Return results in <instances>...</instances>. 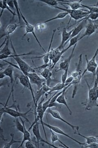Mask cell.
<instances>
[{
    "instance_id": "6da1fadb",
    "label": "cell",
    "mask_w": 98,
    "mask_h": 148,
    "mask_svg": "<svg viewBox=\"0 0 98 148\" xmlns=\"http://www.w3.org/2000/svg\"><path fill=\"white\" fill-rule=\"evenodd\" d=\"M88 88V98L85 102L81 103L85 107L86 110H90L93 108L98 107V77H97L95 80L94 86L91 88L86 81Z\"/></svg>"
},
{
    "instance_id": "7a4b0ae2",
    "label": "cell",
    "mask_w": 98,
    "mask_h": 148,
    "mask_svg": "<svg viewBox=\"0 0 98 148\" xmlns=\"http://www.w3.org/2000/svg\"><path fill=\"white\" fill-rule=\"evenodd\" d=\"M34 116L35 121L34 123L32 124H31L30 127L29 128L28 130L30 131V130L32 128V132L33 133L36 139L37 144L38 148L39 147L40 142H43V143H45L47 145L49 146L52 147L54 148H59L58 147H56L52 144H50L48 142H47L46 140H44L42 138L41 135L39 127V123L38 121L39 119L37 116L36 111L34 110Z\"/></svg>"
},
{
    "instance_id": "3957f363",
    "label": "cell",
    "mask_w": 98,
    "mask_h": 148,
    "mask_svg": "<svg viewBox=\"0 0 98 148\" xmlns=\"http://www.w3.org/2000/svg\"><path fill=\"white\" fill-rule=\"evenodd\" d=\"M54 8L58 9L60 10L63 11L65 12H67L68 14H69L70 16V19L68 23L67 27L68 26L70 22L71 18L74 19L76 22L77 20H79V19H82L83 18H85L88 14H89L91 12L89 11L85 10H73L69 8H62L59 7H54Z\"/></svg>"
},
{
    "instance_id": "277c9868",
    "label": "cell",
    "mask_w": 98,
    "mask_h": 148,
    "mask_svg": "<svg viewBox=\"0 0 98 148\" xmlns=\"http://www.w3.org/2000/svg\"><path fill=\"white\" fill-rule=\"evenodd\" d=\"M77 44L75 45L73 48L72 51L71 53L70 54L69 57H68L67 58L65 59L64 61H62L59 64V69L57 70L56 71L59 72L60 71H64L65 72L64 74L62 75V83H65L66 80L68 78V73L69 69L70 64L71 61L72 59L74 53V51H75L76 47Z\"/></svg>"
},
{
    "instance_id": "5b68a950",
    "label": "cell",
    "mask_w": 98,
    "mask_h": 148,
    "mask_svg": "<svg viewBox=\"0 0 98 148\" xmlns=\"http://www.w3.org/2000/svg\"><path fill=\"white\" fill-rule=\"evenodd\" d=\"M10 107H7V106L5 107V106H3V108H1V111H2L4 113L7 114L15 118L20 117L23 118V119H26V121L29 122L30 124H31L30 122L28 119V117L30 116L29 115H28V114L32 110V108H31L30 110L25 112H21L20 111L17 110H16H16H14L11 109Z\"/></svg>"
},
{
    "instance_id": "8992f818",
    "label": "cell",
    "mask_w": 98,
    "mask_h": 148,
    "mask_svg": "<svg viewBox=\"0 0 98 148\" xmlns=\"http://www.w3.org/2000/svg\"><path fill=\"white\" fill-rule=\"evenodd\" d=\"M1 72H2L4 74H5L7 77H9V79H10V84H11V90L10 93H9L8 97L6 103L5 105H3L2 103H1V104L3 106L6 107V106H7V103H8L9 101L11 95H12V99H13L14 102L15 101H14V87L15 80H14V79L13 67L11 66V65H9L4 71Z\"/></svg>"
},
{
    "instance_id": "52a82bcc",
    "label": "cell",
    "mask_w": 98,
    "mask_h": 148,
    "mask_svg": "<svg viewBox=\"0 0 98 148\" xmlns=\"http://www.w3.org/2000/svg\"><path fill=\"white\" fill-rule=\"evenodd\" d=\"M17 77L19 79V82L24 87L23 90H25L26 88V89H28L29 90H30L31 95H32V97L35 109L36 110L37 106L36 103L35 97L33 90L32 88V84L30 82L29 78L26 75L23 74V73L20 75H18Z\"/></svg>"
},
{
    "instance_id": "ba28073f",
    "label": "cell",
    "mask_w": 98,
    "mask_h": 148,
    "mask_svg": "<svg viewBox=\"0 0 98 148\" xmlns=\"http://www.w3.org/2000/svg\"><path fill=\"white\" fill-rule=\"evenodd\" d=\"M20 13H21V18L23 19V21L25 22V24H26V27H25V31H26V33L24 34V36H23V37L25 36L26 35L28 34H32L33 35L34 37L37 42L39 46L41 49L43 50V51L46 53L45 50L43 48V47L42 46L41 43L40 42L38 38L37 37L36 34L35 33V27L34 26H32L29 23L28 21H27V19L25 16L23 15V13H22V12L20 9Z\"/></svg>"
},
{
    "instance_id": "9c48e42d",
    "label": "cell",
    "mask_w": 98,
    "mask_h": 148,
    "mask_svg": "<svg viewBox=\"0 0 98 148\" xmlns=\"http://www.w3.org/2000/svg\"><path fill=\"white\" fill-rule=\"evenodd\" d=\"M18 64L20 71L24 75H26L28 73H35L34 69L25 62L20 56L14 57L13 58Z\"/></svg>"
},
{
    "instance_id": "30bf717a",
    "label": "cell",
    "mask_w": 98,
    "mask_h": 148,
    "mask_svg": "<svg viewBox=\"0 0 98 148\" xmlns=\"http://www.w3.org/2000/svg\"><path fill=\"white\" fill-rule=\"evenodd\" d=\"M26 75L29 78L31 84L36 85L39 89L42 87L45 82L46 81V79L40 77L38 75L35 73H28Z\"/></svg>"
},
{
    "instance_id": "8fae6325",
    "label": "cell",
    "mask_w": 98,
    "mask_h": 148,
    "mask_svg": "<svg viewBox=\"0 0 98 148\" xmlns=\"http://www.w3.org/2000/svg\"><path fill=\"white\" fill-rule=\"evenodd\" d=\"M88 23L86 26L85 32L82 36L79 38L78 39L79 41L83 39L84 37L90 36L91 35H93L98 29V25L96 24L94 21H92L90 19H88Z\"/></svg>"
},
{
    "instance_id": "7c38bea8",
    "label": "cell",
    "mask_w": 98,
    "mask_h": 148,
    "mask_svg": "<svg viewBox=\"0 0 98 148\" xmlns=\"http://www.w3.org/2000/svg\"><path fill=\"white\" fill-rule=\"evenodd\" d=\"M44 101V98L43 97V96L42 97H41V101L37 104L36 108V113L37 116L39 120L40 121L42 125L45 138H46V140H47L46 131H45L44 125L43 124L44 122L43 121V116H44L45 112L43 110V102Z\"/></svg>"
},
{
    "instance_id": "4fadbf2b",
    "label": "cell",
    "mask_w": 98,
    "mask_h": 148,
    "mask_svg": "<svg viewBox=\"0 0 98 148\" xmlns=\"http://www.w3.org/2000/svg\"><path fill=\"white\" fill-rule=\"evenodd\" d=\"M44 126H46V127H48L49 129L52 130L53 132H55V133H57V134H60V135H63L64 136H66L67 138H70L71 140H73V141L75 142V143H78V145H80V146L83 147V146L85 145V143H81L79 141H77V140H75L74 138H72V137H70V135H68L66 133H65L64 131L60 129L59 127H56V126H53V125H50L49 124L45 123L44 122L43 123Z\"/></svg>"
},
{
    "instance_id": "5bb4252c",
    "label": "cell",
    "mask_w": 98,
    "mask_h": 148,
    "mask_svg": "<svg viewBox=\"0 0 98 148\" xmlns=\"http://www.w3.org/2000/svg\"><path fill=\"white\" fill-rule=\"evenodd\" d=\"M47 110V112L50 114L55 119L59 120L61 121L64 123L66 124L69 125L70 127H71L73 130H75V129H79V127L78 126H75V125H73L69 123L68 122L66 121L61 116L59 112H58V111L53 110L52 109H50V108H49Z\"/></svg>"
},
{
    "instance_id": "9a60e30c",
    "label": "cell",
    "mask_w": 98,
    "mask_h": 148,
    "mask_svg": "<svg viewBox=\"0 0 98 148\" xmlns=\"http://www.w3.org/2000/svg\"><path fill=\"white\" fill-rule=\"evenodd\" d=\"M88 21V20L87 19H83L76 23H76L78 24V22H79V24H78L77 26H76L75 28H74L73 32L69 40V41L72 38L76 36L79 34L81 31L85 27L86 28V26L88 24V23H87Z\"/></svg>"
},
{
    "instance_id": "2e32d148",
    "label": "cell",
    "mask_w": 98,
    "mask_h": 148,
    "mask_svg": "<svg viewBox=\"0 0 98 148\" xmlns=\"http://www.w3.org/2000/svg\"><path fill=\"white\" fill-rule=\"evenodd\" d=\"M68 27L64 28L62 33V39L60 45L58 47L60 50L69 42L71 36L73 32L74 28L70 32H67Z\"/></svg>"
},
{
    "instance_id": "e0dca14e",
    "label": "cell",
    "mask_w": 98,
    "mask_h": 148,
    "mask_svg": "<svg viewBox=\"0 0 98 148\" xmlns=\"http://www.w3.org/2000/svg\"><path fill=\"white\" fill-rule=\"evenodd\" d=\"M82 0L77 1L70 2L66 1H61V2L58 1L59 4H60L66 5L69 6L71 9L73 10H77L79 9L83 8L82 4L81 3Z\"/></svg>"
},
{
    "instance_id": "ac0fdd59",
    "label": "cell",
    "mask_w": 98,
    "mask_h": 148,
    "mask_svg": "<svg viewBox=\"0 0 98 148\" xmlns=\"http://www.w3.org/2000/svg\"><path fill=\"white\" fill-rule=\"evenodd\" d=\"M56 31H57V29H55V30L53 31L52 38H51V41H50V45H49V49H48V50L47 51V52H46L45 54H44V55H42L41 56H38V57H33V58H28L34 59V58H43V62H44V64H45V65H48V63H49V61H50V58H49V53L50 51V48H51V45H52V41H53V39H54V34H55Z\"/></svg>"
},
{
    "instance_id": "d6986e66",
    "label": "cell",
    "mask_w": 98,
    "mask_h": 148,
    "mask_svg": "<svg viewBox=\"0 0 98 148\" xmlns=\"http://www.w3.org/2000/svg\"><path fill=\"white\" fill-rule=\"evenodd\" d=\"M20 119L21 120V123L23 124L24 127V132L23 133V139L22 142L21 143V145L18 147V148L22 147H23V144L27 141H32V139L31 138L30 133L29 132L28 130L26 129V127H25V123L26 121H24L22 119V118L20 117Z\"/></svg>"
},
{
    "instance_id": "ffe728a7",
    "label": "cell",
    "mask_w": 98,
    "mask_h": 148,
    "mask_svg": "<svg viewBox=\"0 0 98 148\" xmlns=\"http://www.w3.org/2000/svg\"><path fill=\"white\" fill-rule=\"evenodd\" d=\"M66 90H65L63 93L61 94L59 97L57 98V100H56V102L60 104H62V105H64L67 109H68L70 115H72V111L70 110L68 105L67 103L66 100Z\"/></svg>"
},
{
    "instance_id": "44dd1931",
    "label": "cell",
    "mask_w": 98,
    "mask_h": 148,
    "mask_svg": "<svg viewBox=\"0 0 98 148\" xmlns=\"http://www.w3.org/2000/svg\"><path fill=\"white\" fill-rule=\"evenodd\" d=\"M20 25V24H11L8 25L5 29L3 37L5 36H9V35L13 34Z\"/></svg>"
},
{
    "instance_id": "7402d4cb",
    "label": "cell",
    "mask_w": 98,
    "mask_h": 148,
    "mask_svg": "<svg viewBox=\"0 0 98 148\" xmlns=\"http://www.w3.org/2000/svg\"><path fill=\"white\" fill-rule=\"evenodd\" d=\"M76 130H77V132H75V134L85 139L86 140V143H85L87 145H89V144H91L93 143H98V139L96 138L95 136V137L94 136L86 137V136H84V135L80 134L79 132V129H77Z\"/></svg>"
},
{
    "instance_id": "603a6c76",
    "label": "cell",
    "mask_w": 98,
    "mask_h": 148,
    "mask_svg": "<svg viewBox=\"0 0 98 148\" xmlns=\"http://www.w3.org/2000/svg\"><path fill=\"white\" fill-rule=\"evenodd\" d=\"M0 8L2 10L1 13V17L3 13V12L4 10H7L9 12H10L14 16L16 15V13L14 12L13 11L11 10L9 7L7 5L6 2V0H3V1H0Z\"/></svg>"
},
{
    "instance_id": "cb8c5ba5",
    "label": "cell",
    "mask_w": 98,
    "mask_h": 148,
    "mask_svg": "<svg viewBox=\"0 0 98 148\" xmlns=\"http://www.w3.org/2000/svg\"><path fill=\"white\" fill-rule=\"evenodd\" d=\"M9 38L10 36H7V41L5 44L4 47H3V49H1L0 51V54H4L5 55L9 56L11 55V52L9 48Z\"/></svg>"
},
{
    "instance_id": "d4e9b609",
    "label": "cell",
    "mask_w": 98,
    "mask_h": 148,
    "mask_svg": "<svg viewBox=\"0 0 98 148\" xmlns=\"http://www.w3.org/2000/svg\"><path fill=\"white\" fill-rule=\"evenodd\" d=\"M98 54V47L96 50L95 53L94 54V56H93V58L91 60L89 61L88 60V57L87 55H85V57H86V63H87V66H93L97 68L98 64H97L96 61V58L97 57V56Z\"/></svg>"
},
{
    "instance_id": "484cf974",
    "label": "cell",
    "mask_w": 98,
    "mask_h": 148,
    "mask_svg": "<svg viewBox=\"0 0 98 148\" xmlns=\"http://www.w3.org/2000/svg\"><path fill=\"white\" fill-rule=\"evenodd\" d=\"M68 85L67 84L63 83H58L54 87L51 88V90L48 92V94H50L54 91H59V90H63L65 87H66Z\"/></svg>"
},
{
    "instance_id": "4316f807",
    "label": "cell",
    "mask_w": 98,
    "mask_h": 148,
    "mask_svg": "<svg viewBox=\"0 0 98 148\" xmlns=\"http://www.w3.org/2000/svg\"><path fill=\"white\" fill-rule=\"evenodd\" d=\"M80 33L78 35V36L74 37L72 38L70 40L69 45L65 49H63L65 53L71 47H74L75 45L77 44L78 42L79 41L78 40V39H79V38L80 37Z\"/></svg>"
},
{
    "instance_id": "83f0119b",
    "label": "cell",
    "mask_w": 98,
    "mask_h": 148,
    "mask_svg": "<svg viewBox=\"0 0 98 148\" xmlns=\"http://www.w3.org/2000/svg\"><path fill=\"white\" fill-rule=\"evenodd\" d=\"M64 53V50H63L62 51H60L59 52H58V53H57V55L54 56V58L52 60V67L50 68V70H51L52 69L54 68V66H55V65L58 63V61H59L60 58H62V56H63V54Z\"/></svg>"
},
{
    "instance_id": "f1b7e54d",
    "label": "cell",
    "mask_w": 98,
    "mask_h": 148,
    "mask_svg": "<svg viewBox=\"0 0 98 148\" xmlns=\"http://www.w3.org/2000/svg\"><path fill=\"white\" fill-rule=\"evenodd\" d=\"M68 14L67 12H60L58 14L57 16H54L53 18H50V19H48L46 21H44L43 23H47L48 22H50V21H54V20H57L58 19H62V18H64L66 16H67Z\"/></svg>"
},
{
    "instance_id": "f546056e",
    "label": "cell",
    "mask_w": 98,
    "mask_h": 148,
    "mask_svg": "<svg viewBox=\"0 0 98 148\" xmlns=\"http://www.w3.org/2000/svg\"><path fill=\"white\" fill-rule=\"evenodd\" d=\"M97 67L93 66H87L86 67L85 71L82 73V76L83 77L85 73L87 71L93 73V81H94L95 79V77L96 76V72H97Z\"/></svg>"
},
{
    "instance_id": "4dcf8cb0",
    "label": "cell",
    "mask_w": 98,
    "mask_h": 148,
    "mask_svg": "<svg viewBox=\"0 0 98 148\" xmlns=\"http://www.w3.org/2000/svg\"><path fill=\"white\" fill-rule=\"evenodd\" d=\"M50 131H51V141H52V145H54V143H55V142H57V141H59L60 143H61V144H62V145L64 146L65 148H69L66 145L64 144L62 141H61V140L59 139V138H58V136H57V135H56V134H54V132H53V131H52V130H50Z\"/></svg>"
},
{
    "instance_id": "1f68e13d",
    "label": "cell",
    "mask_w": 98,
    "mask_h": 148,
    "mask_svg": "<svg viewBox=\"0 0 98 148\" xmlns=\"http://www.w3.org/2000/svg\"><path fill=\"white\" fill-rule=\"evenodd\" d=\"M14 122H15V126L16 127V129H17L18 131L21 132L23 134L24 132V126H23L22 123H21L19 121V118H15V120Z\"/></svg>"
},
{
    "instance_id": "d6a6232c",
    "label": "cell",
    "mask_w": 98,
    "mask_h": 148,
    "mask_svg": "<svg viewBox=\"0 0 98 148\" xmlns=\"http://www.w3.org/2000/svg\"><path fill=\"white\" fill-rule=\"evenodd\" d=\"M14 134L13 133H11L10 136H11V140L9 143H7L4 146L3 148H11V146L13 144L15 143H21L22 141H17V140H14Z\"/></svg>"
},
{
    "instance_id": "836d02e7",
    "label": "cell",
    "mask_w": 98,
    "mask_h": 148,
    "mask_svg": "<svg viewBox=\"0 0 98 148\" xmlns=\"http://www.w3.org/2000/svg\"><path fill=\"white\" fill-rule=\"evenodd\" d=\"M38 1L51 6L53 8L54 7L58 6V5L59 4L58 1H55V0H39Z\"/></svg>"
},
{
    "instance_id": "e575fe53",
    "label": "cell",
    "mask_w": 98,
    "mask_h": 148,
    "mask_svg": "<svg viewBox=\"0 0 98 148\" xmlns=\"http://www.w3.org/2000/svg\"><path fill=\"white\" fill-rule=\"evenodd\" d=\"M13 1L16 10V12H17V15L18 17V24L21 25V18H21V13H20V8H19V6H18V1L14 0Z\"/></svg>"
},
{
    "instance_id": "d590c367",
    "label": "cell",
    "mask_w": 98,
    "mask_h": 148,
    "mask_svg": "<svg viewBox=\"0 0 98 148\" xmlns=\"http://www.w3.org/2000/svg\"><path fill=\"white\" fill-rule=\"evenodd\" d=\"M46 93V92L42 89V88H40L38 91L37 92L36 96H35V97L36 103V106H37L38 102L40 98L41 97H42L43 96V95Z\"/></svg>"
},
{
    "instance_id": "8d00e7d4",
    "label": "cell",
    "mask_w": 98,
    "mask_h": 148,
    "mask_svg": "<svg viewBox=\"0 0 98 148\" xmlns=\"http://www.w3.org/2000/svg\"><path fill=\"white\" fill-rule=\"evenodd\" d=\"M58 92V91H56V92L54 93V94L52 95V97H50L47 101H46V102H45V103H43V110L44 111L45 113L46 110H47V109L49 108V104H50V102H51L52 98H53V97H54V95H56Z\"/></svg>"
},
{
    "instance_id": "74e56055",
    "label": "cell",
    "mask_w": 98,
    "mask_h": 148,
    "mask_svg": "<svg viewBox=\"0 0 98 148\" xmlns=\"http://www.w3.org/2000/svg\"><path fill=\"white\" fill-rule=\"evenodd\" d=\"M83 19H87V20L90 19V20H92V21H96V20L98 19V13L91 12V13L88 14V16L85 17V18H83Z\"/></svg>"
},
{
    "instance_id": "f35d334b",
    "label": "cell",
    "mask_w": 98,
    "mask_h": 148,
    "mask_svg": "<svg viewBox=\"0 0 98 148\" xmlns=\"http://www.w3.org/2000/svg\"><path fill=\"white\" fill-rule=\"evenodd\" d=\"M82 5L83 6V8L88 9L90 12L98 13V8L96 7L95 6L85 5L82 4Z\"/></svg>"
},
{
    "instance_id": "ab89813d",
    "label": "cell",
    "mask_w": 98,
    "mask_h": 148,
    "mask_svg": "<svg viewBox=\"0 0 98 148\" xmlns=\"http://www.w3.org/2000/svg\"><path fill=\"white\" fill-rule=\"evenodd\" d=\"M36 28L38 31H43L44 29H45L47 28L46 23H42L36 24Z\"/></svg>"
},
{
    "instance_id": "60d3db41",
    "label": "cell",
    "mask_w": 98,
    "mask_h": 148,
    "mask_svg": "<svg viewBox=\"0 0 98 148\" xmlns=\"http://www.w3.org/2000/svg\"><path fill=\"white\" fill-rule=\"evenodd\" d=\"M7 3V5L9 7V8L11 9L12 11H13L14 12H15V6H14V1L12 0H6Z\"/></svg>"
},
{
    "instance_id": "b9f144b4",
    "label": "cell",
    "mask_w": 98,
    "mask_h": 148,
    "mask_svg": "<svg viewBox=\"0 0 98 148\" xmlns=\"http://www.w3.org/2000/svg\"><path fill=\"white\" fill-rule=\"evenodd\" d=\"M25 148H34L35 146L34 145L32 141H27L25 143Z\"/></svg>"
},
{
    "instance_id": "7bdbcfd3",
    "label": "cell",
    "mask_w": 98,
    "mask_h": 148,
    "mask_svg": "<svg viewBox=\"0 0 98 148\" xmlns=\"http://www.w3.org/2000/svg\"><path fill=\"white\" fill-rule=\"evenodd\" d=\"M73 77L71 76H70L67 78V79L66 81V82H65V83L69 84H70L72 83V82L73 81Z\"/></svg>"
},
{
    "instance_id": "ee69618b",
    "label": "cell",
    "mask_w": 98,
    "mask_h": 148,
    "mask_svg": "<svg viewBox=\"0 0 98 148\" xmlns=\"http://www.w3.org/2000/svg\"><path fill=\"white\" fill-rule=\"evenodd\" d=\"M5 77H6V76L5 74H4L2 72H0V79H3Z\"/></svg>"
},
{
    "instance_id": "f6af8a7d",
    "label": "cell",
    "mask_w": 98,
    "mask_h": 148,
    "mask_svg": "<svg viewBox=\"0 0 98 148\" xmlns=\"http://www.w3.org/2000/svg\"><path fill=\"white\" fill-rule=\"evenodd\" d=\"M96 76L98 77V64L97 66V72H96Z\"/></svg>"
},
{
    "instance_id": "bcb514c9",
    "label": "cell",
    "mask_w": 98,
    "mask_h": 148,
    "mask_svg": "<svg viewBox=\"0 0 98 148\" xmlns=\"http://www.w3.org/2000/svg\"><path fill=\"white\" fill-rule=\"evenodd\" d=\"M94 22L96 24H97L98 25V19H97L96 21H94Z\"/></svg>"
},
{
    "instance_id": "7dc6e473",
    "label": "cell",
    "mask_w": 98,
    "mask_h": 148,
    "mask_svg": "<svg viewBox=\"0 0 98 148\" xmlns=\"http://www.w3.org/2000/svg\"><path fill=\"white\" fill-rule=\"evenodd\" d=\"M96 137H97L98 138V135H97V136H95Z\"/></svg>"
},
{
    "instance_id": "c3c4849f",
    "label": "cell",
    "mask_w": 98,
    "mask_h": 148,
    "mask_svg": "<svg viewBox=\"0 0 98 148\" xmlns=\"http://www.w3.org/2000/svg\"></svg>"
}]
</instances>
